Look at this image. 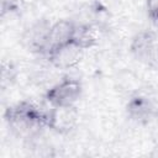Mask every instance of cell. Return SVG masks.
I'll list each match as a JSON object with an SVG mask.
<instances>
[{"label": "cell", "instance_id": "1", "mask_svg": "<svg viewBox=\"0 0 158 158\" xmlns=\"http://www.w3.org/2000/svg\"><path fill=\"white\" fill-rule=\"evenodd\" d=\"M4 120L16 135L28 136L46 127V111L40 110L31 101L22 100L5 109Z\"/></svg>", "mask_w": 158, "mask_h": 158}, {"label": "cell", "instance_id": "2", "mask_svg": "<svg viewBox=\"0 0 158 158\" xmlns=\"http://www.w3.org/2000/svg\"><path fill=\"white\" fill-rule=\"evenodd\" d=\"M83 95V84L78 78L64 77L52 85L44 94L46 102L51 106H75Z\"/></svg>", "mask_w": 158, "mask_h": 158}, {"label": "cell", "instance_id": "3", "mask_svg": "<svg viewBox=\"0 0 158 158\" xmlns=\"http://www.w3.org/2000/svg\"><path fill=\"white\" fill-rule=\"evenodd\" d=\"M78 121L79 112L75 106H54L46 111V127L58 135L70 133Z\"/></svg>", "mask_w": 158, "mask_h": 158}, {"label": "cell", "instance_id": "4", "mask_svg": "<svg viewBox=\"0 0 158 158\" xmlns=\"http://www.w3.org/2000/svg\"><path fill=\"white\" fill-rule=\"evenodd\" d=\"M51 25L47 19H38L23 31L22 42L31 53L47 56Z\"/></svg>", "mask_w": 158, "mask_h": 158}, {"label": "cell", "instance_id": "5", "mask_svg": "<svg viewBox=\"0 0 158 158\" xmlns=\"http://www.w3.org/2000/svg\"><path fill=\"white\" fill-rule=\"evenodd\" d=\"M84 49L79 47L73 40L68 43H64L59 47L51 49L46 58L48 59L49 64L57 69H73L79 65L83 59Z\"/></svg>", "mask_w": 158, "mask_h": 158}, {"label": "cell", "instance_id": "6", "mask_svg": "<svg viewBox=\"0 0 158 158\" xmlns=\"http://www.w3.org/2000/svg\"><path fill=\"white\" fill-rule=\"evenodd\" d=\"M156 42H157V35L153 31L151 30L138 31L131 38L130 52L136 59L148 63L154 58Z\"/></svg>", "mask_w": 158, "mask_h": 158}, {"label": "cell", "instance_id": "7", "mask_svg": "<svg viewBox=\"0 0 158 158\" xmlns=\"http://www.w3.org/2000/svg\"><path fill=\"white\" fill-rule=\"evenodd\" d=\"M126 114L132 121L137 123H146L154 115V105L146 95L135 94L126 104Z\"/></svg>", "mask_w": 158, "mask_h": 158}, {"label": "cell", "instance_id": "8", "mask_svg": "<svg viewBox=\"0 0 158 158\" xmlns=\"http://www.w3.org/2000/svg\"><path fill=\"white\" fill-rule=\"evenodd\" d=\"M77 23L69 19H60L52 22L48 38V52L73 40Z\"/></svg>", "mask_w": 158, "mask_h": 158}, {"label": "cell", "instance_id": "9", "mask_svg": "<svg viewBox=\"0 0 158 158\" xmlns=\"http://www.w3.org/2000/svg\"><path fill=\"white\" fill-rule=\"evenodd\" d=\"M99 37H100V33L96 26L91 23H80V25L77 23L73 41L84 51H86L98 44Z\"/></svg>", "mask_w": 158, "mask_h": 158}, {"label": "cell", "instance_id": "10", "mask_svg": "<svg viewBox=\"0 0 158 158\" xmlns=\"http://www.w3.org/2000/svg\"><path fill=\"white\" fill-rule=\"evenodd\" d=\"M17 77V70L16 67L11 62H2V69H1V84L5 86L6 84L10 85L15 81Z\"/></svg>", "mask_w": 158, "mask_h": 158}, {"label": "cell", "instance_id": "11", "mask_svg": "<svg viewBox=\"0 0 158 158\" xmlns=\"http://www.w3.org/2000/svg\"><path fill=\"white\" fill-rule=\"evenodd\" d=\"M146 12L149 20L158 25V0H146Z\"/></svg>", "mask_w": 158, "mask_h": 158}, {"label": "cell", "instance_id": "12", "mask_svg": "<svg viewBox=\"0 0 158 158\" xmlns=\"http://www.w3.org/2000/svg\"><path fill=\"white\" fill-rule=\"evenodd\" d=\"M157 58H158V56H157Z\"/></svg>", "mask_w": 158, "mask_h": 158}]
</instances>
